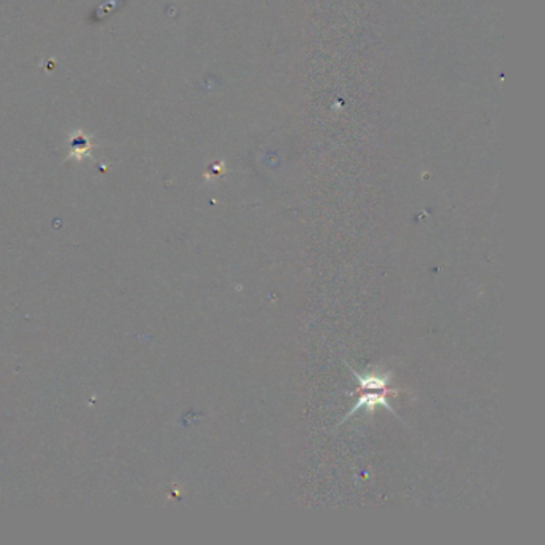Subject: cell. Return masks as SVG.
Here are the masks:
<instances>
[{
    "label": "cell",
    "instance_id": "6da1fadb",
    "mask_svg": "<svg viewBox=\"0 0 545 545\" xmlns=\"http://www.w3.org/2000/svg\"><path fill=\"white\" fill-rule=\"evenodd\" d=\"M362 390H363V395L360 396V400H358V401H357V405L350 409L349 414L345 416L342 422H345L347 419H350V416L354 414V413H357L358 409L367 408V411H368V413H373V409H374L376 406H384V408H387L390 413H394L395 418H399V414L395 413V409L392 408V405H389V401L386 400V392H387L386 389H384V390H377L376 394L373 392V389H362ZM399 419H400V418H399Z\"/></svg>",
    "mask_w": 545,
    "mask_h": 545
}]
</instances>
